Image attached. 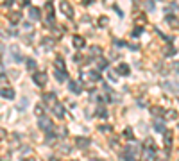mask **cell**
Instances as JSON below:
<instances>
[{
  "instance_id": "6da1fadb",
  "label": "cell",
  "mask_w": 179,
  "mask_h": 161,
  "mask_svg": "<svg viewBox=\"0 0 179 161\" xmlns=\"http://www.w3.org/2000/svg\"><path fill=\"white\" fill-rule=\"evenodd\" d=\"M32 80H34L36 86L43 88V86L47 84V74H45V72H36V74L32 75Z\"/></svg>"
},
{
  "instance_id": "7a4b0ae2",
  "label": "cell",
  "mask_w": 179,
  "mask_h": 161,
  "mask_svg": "<svg viewBox=\"0 0 179 161\" xmlns=\"http://www.w3.org/2000/svg\"><path fill=\"white\" fill-rule=\"evenodd\" d=\"M61 11H63V15H66V18H74V16H75V13H74L72 5H70L66 0H63V2H61Z\"/></svg>"
},
{
  "instance_id": "3957f363",
  "label": "cell",
  "mask_w": 179,
  "mask_h": 161,
  "mask_svg": "<svg viewBox=\"0 0 179 161\" xmlns=\"http://www.w3.org/2000/svg\"><path fill=\"white\" fill-rule=\"evenodd\" d=\"M7 18H9V21H11L13 25H16V23L22 21V13L20 11H11V13L7 15Z\"/></svg>"
},
{
  "instance_id": "277c9868",
  "label": "cell",
  "mask_w": 179,
  "mask_h": 161,
  "mask_svg": "<svg viewBox=\"0 0 179 161\" xmlns=\"http://www.w3.org/2000/svg\"><path fill=\"white\" fill-rule=\"evenodd\" d=\"M54 77L59 80V82H65V80L68 79V74H66V70H54Z\"/></svg>"
},
{
  "instance_id": "5b68a950",
  "label": "cell",
  "mask_w": 179,
  "mask_h": 161,
  "mask_svg": "<svg viewBox=\"0 0 179 161\" xmlns=\"http://www.w3.org/2000/svg\"><path fill=\"white\" fill-rule=\"evenodd\" d=\"M129 72H131V70H129V66H127L125 63H120L118 66H117V74H118V75H129Z\"/></svg>"
},
{
  "instance_id": "8992f818",
  "label": "cell",
  "mask_w": 179,
  "mask_h": 161,
  "mask_svg": "<svg viewBox=\"0 0 179 161\" xmlns=\"http://www.w3.org/2000/svg\"><path fill=\"white\" fill-rule=\"evenodd\" d=\"M40 127L45 129V131H47V129H52V122L48 120L47 117H40Z\"/></svg>"
},
{
  "instance_id": "52a82bcc",
  "label": "cell",
  "mask_w": 179,
  "mask_h": 161,
  "mask_svg": "<svg viewBox=\"0 0 179 161\" xmlns=\"http://www.w3.org/2000/svg\"><path fill=\"white\" fill-rule=\"evenodd\" d=\"M52 111H54V115H56L58 118H63V117H65V107H63L61 104H54V109H52Z\"/></svg>"
},
{
  "instance_id": "ba28073f",
  "label": "cell",
  "mask_w": 179,
  "mask_h": 161,
  "mask_svg": "<svg viewBox=\"0 0 179 161\" xmlns=\"http://www.w3.org/2000/svg\"><path fill=\"white\" fill-rule=\"evenodd\" d=\"M0 95H2L4 99H15V91H13L11 88H4V90H0Z\"/></svg>"
},
{
  "instance_id": "9c48e42d",
  "label": "cell",
  "mask_w": 179,
  "mask_h": 161,
  "mask_svg": "<svg viewBox=\"0 0 179 161\" xmlns=\"http://www.w3.org/2000/svg\"><path fill=\"white\" fill-rule=\"evenodd\" d=\"M68 88H70L74 93H77V95L81 93V84H77L75 80H70V82H68Z\"/></svg>"
},
{
  "instance_id": "30bf717a",
  "label": "cell",
  "mask_w": 179,
  "mask_h": 161,
  "mask_svg": "<svg viewBox=\"0 0 179 161\" xmlns=\"http://www.w3.org/2000/svg\"><path fill=\"white\" fill-rule=\"evenodd\" d=\"M74 45H75L77 48H82V47L86 45V41H84L82 36H74Z\"/></svg>"
},
{
  "instance_id": "8fae6325",
  "label": "cell",
  "mask_w": 179,
  "mask_h": 161,
  "mask_svg": "<svg viewBox=\"0 0 179 161\" xmlns=\"http://www.w3.org/2000/svg\"><path fill=\"white\" fill-rule=\"evenodd\" d=\"M29 15H31V18H32V20H40V18H41L40 9H36V7H32V9L29 11Z\"/></svg>"
},
{
  "instance_id": "7c38bea8",
  "label": "cell",
  "mask_w": 179,
  "mask_h": 161,
  "mask_svg": "<svg viewBox=\"0 0 179 161\" xmlns=\"http://www.w3.org/2000/svg\"><path fill=\"white\" fill-rule=\"evenodd\" d=\"M43 100L50 102V104H56V95H54V93H45V95H43Z\"/></svg>"
},
{
  "instance_id": "4fadbf2b",
  "label": "cell",
  "mask_w": 179,
  "mask_h": 161,
  "mask_svg": "<svg viewBox=\"0 0 179 161\" xmlns=\"http://www.w3.org/2000/svg\"><path fill=\"white\" fill-rule=\"evenodd\" d=\"M88 75H90V79L93 80V82H95V80H100V74H99V70H91V72H90Z\"/></svg>"
},
{
  "instance_id": "5bb4252c",
  "label": "cell",
  "mask_w": 179,
  "mask_h": 161,
  "mask_svg": "<svg viewBox=\"0 0 179 161\" xmlns=\"http://www.w3.org/2000/svg\"><path fill=\"white\" fill-rule=\"evenodd\" d=\"M54 66H56V70H65V61H63V58H58L56 63H54Z\"/></svg>"
},
{
  "instance_id": "9a60e30c",
  "label": "cell",
  "mask_w": 179,
  "mask_h": 161,
  "mask_svg": "<svg viewBox=\"0 0 179 161\" xmlns=\"http://www.w3.org/2000/svg\"><path fill=\"white\" fill-rule=\"evenodd\" d=\"M25 64H27V68H29V70H32V72L36 70V61H34V59H31V58H29V59H25Z\"/></svg>"
},
{
  "instance_id": "2e32d148",
  "label": "cell",
  "mask_w": 179,
  "mask_h": 161,
  "mask_svg": "<svg viewBox=\"0 0 179 161\" xmlns=\"http://www.w3.org/2000/svg\"><path fill=\"white\" fill-rule=\"evenodd\" d=\"M88 145H90V140H88V138H77V147H82V149H84V147H88Z\"/></svg>"
},
{
  "instance_id": "e0dca14e",
  "label": "cell",
  "mask_w": 179,
  "mask_h": 161,
  "mask_svg": "<svg viewBox=\"0 0 179 161\" xmlns=\"http://www.w3.org/2000/svg\"><path fill=\"white\" fill-rule=\"evenodd\" d=\"M11 54H13L15 61H22V56L18 54V47H11Z\"/></svg>"
},
{
  "instance_id": "ac0fdd59",
  "label": "cell",
  "mask_w": 179,
  "mask_h": 161,
  "mask_svg": "<svg viewBox=\"0 0 179 161\" xmlns=\"http://www.w3.org/2000/svg\"><path fill=\"white\" fill-rule=\"evenodd\" d=\"M143 5H145V9H147V11H154V7H156V4H154L152 0H147Z\"/></svg>"
},
{
  "instance_id": "d6986e66",
  "label": "cell",
  "mask_w": 179,
  "mask_h": 161,
  "mask_svg": "<svg viewBox=\"0 0 179 161\" xmlns=\"http://www.w3.org/2000/svg\"><path fill=\"white\" fill-rule=\"evenodd\" d=\"M108 66H109V63H108L106 59H102V58H100V59H99V70H106Z\"/></svg>"
},
{
  "instance_id": "ffe728a7",
  "label": "cell",
  "mask_w": 179,
  "mask_h": 161,
  "mask_svg": "<svg viewBox=\"0 0 179 161\" xmlns=\"http://www.w3.org/2000/svg\"><path fill=\"white\" fill-rule=\"evenodd\" d=\"M151 113H152L154 117H161V115H165V111H161V107H152V109H151Z\"/></svg>"
},
{
  "instance_id": "44dd1931",
  "label": "cell",
  "mask_w": 179,
  "mask_h": 161,
  "mask_svg": "<svg viewBox=\"0 0 179 161\" xmlns=\"http://www.w3.org/2000/svg\"><path fill=\"white\" fill-rule=\"evenodd\" d=\"M165 20L168 21V25H172V27H176V25H177V18H176V16H167Z\"/></svg>"
},
{
  "instance_id": "7402d4cb",
  "label": "cell",
  "mask_w": 179,
  "mask_h": 161,
  "mask_svg": "<svg viewBox=\"0 0 179 161\" xmlns=\"http://www.w3.org/2000/svg\"><path fill=\"white\" fill-rule=\"evenodd\" d=\"M165 54H167V56H174V54H176V48H174L172 45H168L167 50H165Z\"/></svg>"
},
{
  "instance_id": "603a6c76",
  "label": "cell",
  "mask_w": 179,
  "mask_h": 161,
  "mask_svg": "<svg viewBox=\"0 0 179 161\" xmlns=\"http://www.w3.org/2000/svg\"><path fill=\"white\" fill-rule=\"evenodd\" d=\"M91 56H97V58L100 56V48L99 47H91Z\"/></svg>"
},
{
  "instance_id": "cb8c5ba5",
  "label": "cell",
  "mask_w": 179,
  "mask_h": 161,
  "mask_svg": "<svg viewBox=\"0 0 179 161\" xmlns=\"http://www.w3.org/2000/svg\"><path fill=\"white\" fill-rule=\"evenodd\" d=\"M97 117H108V111H104V107H99V111H97Z\"/></svg>"
},
{
  "instance_id": "d4e9b609",
  "label": "cell",
  "mask_w": 179,
  "mask_h": 161,
  "mask_svg": "<svg viewBox=\"0 0 179 161\" xmlns=\"http://www.w3.org/2000/svg\"><path fill=\"white\" fill-rule=\"evenodd\" d=\"M34 113H36L38 117H43V107H41V106H36V109H34Z\"/></svg>"
},
{
  "instance_id": "484cf974",
  "label": "cell",
  "mask_w": 179,
  "mask_h": 161,
  "mask_svg": "<svg viewBox=\"0 0 179 161\" xmlns=\"http://www.w3.org/2000/svg\"><path fill=\"white\" fill-rule=\"evenodd\" d=\"M165 117H167V118H176L177 115H176V111H168V113H167Z\"/></svg>"
},
{
  "instance_id": "4316f807",
  "label": "cell",
  "mask_w": 179,
  "mask_h": 161,
  "mask_svg": "<svg viewBox=\"0 0 179 161\" xmlns=\"http://www.w3.org/2000/svg\"><path fill=\"white\" fill-rule=\"evenodd\" d=\"M4 138H7V133H5V129L0 127V140H4Z\"/></svg>"
},
{
  "instance_id": "83f0119b",
  "label": "cell",
  "mask_w": 179,
  "mask_h": 161,
  "mask_svg": "<svg viewBox=\"0 0 179 161\" xmlns=\"http://www.w3.org/2000/svg\"><path fill=\"white\" fill-rule=\"evenodd\" d=\"M125 136H127L129 140H133V131H131V129H125Z\"/></svg>"
}]
</instances>
